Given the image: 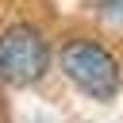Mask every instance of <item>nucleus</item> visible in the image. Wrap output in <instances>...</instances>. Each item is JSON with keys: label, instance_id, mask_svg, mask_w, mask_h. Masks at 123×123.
I'll use <instances>...</instances> for the list:
<instances>
[{"label": "nucleus", "instance_id": "obj_1", "mask_svg": "<svg viewBox=\"0 0 123 123\" xmlns=\"http://www.w3.org/2000/svg\"><path fill=\"white\" fill-rule=\"evenodd\" d=\"M62 73L92 100H111L119 92V62L100 42H69L62 50Z\"/></svg>", "mask_w": 123, "mask_h": 123}, {"label": "nucleus", "instance_id": "obj_2", "mask_svg": "<svg viewBox=\"0 0 123 123\" xmlns=\"http://www.w3.org/2000/svg\"><path fill=\"white\" fill-rule=\"evenodd\" d=\"M50 65V50H46V38L27 27V23H15L0 35V81L8 85H35Z\"/></svg>", "mask_w": 123, "mask_h": 123}, {"label": "nucleus", "instance_id": "obj_3", "mask_svg": "<svg viewBox=\"0 0 123 123\" xmlns=\"http://www.w3.org/2000/svg\"><path fill=\"white\" fill-rule=\"evenodd\" d=\"M100 4H104V12L111 19H123V0H100Z\"/></svg>", "mask_w": 123, "mask_h": 123}]
</instances>
